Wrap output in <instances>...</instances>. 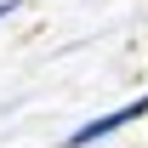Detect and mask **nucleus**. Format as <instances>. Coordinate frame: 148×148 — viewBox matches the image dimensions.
Segmentation results:
<instances>
[{
    "label": "nucleus",
    "mask_w": 148,
    "mask_h": 148,
    "mask_svg": "<svg viewBox=\"0 0 148 148\" xmlns=\"http://www.w3.org/2000/svg\"><path fill=\"white\" fill-rule=\"evenodd\" d=\"M131 120H148V91L137 97V103H125V108L97 114V120H86L80 131H69V148H91L97 137H114V131H120V125H131Z\"/></svg>",
    "instance_id": "nucleus-1"
},
{
    "label": "nucleus",
    "mask_w": 148,
    "mask_h": 148,
    "mask_svg": "<svg viewBox=\"0 0 148 148\" xmlns=\"http://www.w3.org/2000/svg\"><path fill=\"white\" fill-rule=\"evenodd\" d=\"M12 12H17V0H0V17H12Z\"/></svg>",
    "instance_id": "nucleus-2"
}]
</instances>
